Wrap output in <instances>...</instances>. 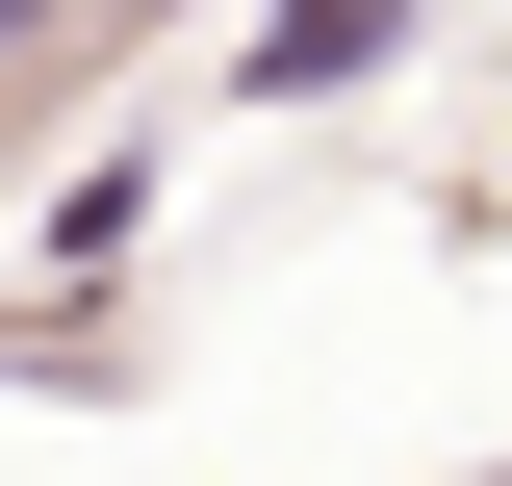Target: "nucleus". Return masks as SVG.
I'll return each mask as SVG.
<instances>
[{
	"label": "nucleus",
	"instance_id": "nucleus-3",
	"mask_svg": "<svg viewBox=\"0 0 512 486\" xmlns=\"http://www.w3.org/2000/svg\"><path fill=\"white\" fill-rule=\"evenodd\" d=\"M128 26H154V0H128Z\"/></svg>",
	"mask_w": 512,
	"mask_h": 486
},
{
	"label": "nucleus",
	"instance_id": "nucleus-2",
	"mask_svg": "<svg viewBox=\"0 0 512 486\" xmlns=\"http://www.w3.org/2000/svg\"><path fill=\"white\" fill-rule=\"evenodd\" d=\"M0 26H52V0H0Z\"/></svg>",
	"mask_w": 512,
	"mask_h": 486
},
{
	"label": "nucleus",
	"instance_id": "nucleus-1",
	"mask_svg": "<svg viewBox=\"0 0 512 486\" xmlns=\"http://www.w3.org/2000/svg\"><path fill=\"white\" fill-rule=\"evenodd\" d=\"M410 52V0H282V26H256V103H333V77H384Z\"/></svg>",
	"mask_w": 512,
	"mask_h": 486
}]
</instances>
